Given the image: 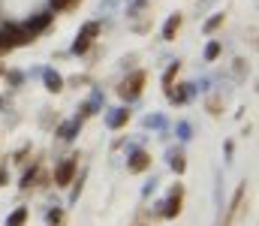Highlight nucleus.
Wrapping results in <instances>:
<instances>
[{
	"label": "nucleus",
	"mask_w": 259,
	"mask_h": 226,
	"mask_svg": "<svg viewBox=\"0 0 259 226\" xmlns=\"http://www.w3.org/2000/svg\"><path fill=\"white\" fill-rule=\"evenodd\" d=\"M181 199H184V187H175V193H172V199H169V205H166V217H178Z\"/></svg>",
	"instance_id": "obj_5"
},
{
	"label": "nucleus",
	"mask_w": 259,
	"mask_h": 226,
	"mask_svg": "<svg viewBox=\"0 0 259 226\" xmlns=\"http://www.w3.org/2000/svg\"><path fill=\"white\" fill-rule=\"evenodd\" d=\"M49 223H52V226L63 223V214H60V211H52V214H49Z\"/></svg>",
	"instance_id": "obj_16"
},
{
	"label": "nucleus",
	"mask_w": 259,
	"mask_h": 226,
	"mask_svg": "<svg viewBox=\"0 0 259 226\" xmlns=\"http://www.w3.org/2000/svg\"><path fill=\"white\" fill-rule=\"evenodd\" d=\"M172 169L175 172H184V169H187V163H184V157L178 154V157H172Z\"/></svg>",
	"instance_id": "obj_13"
},
{
	"label": "nucleus",
	"mask_w": 259,
	"mask_h": 226,
	"mask_svg": "<svg viewBox=\"0 0 259 226\" xmlns=\"http://www.w3.org/2000/svg\"><path fill=\"white\" fill-rule=\"evenodd\" d=\"M178 27H181V15H172V18L166 21V27H163V40H175Z\"/></svg>",
	"instance_id": "obj_8"
},
{
	"label": "nucleus",
	"mask_w": 259,
	"mask_h": 226,
	"mask_svg": "<svg viewBox=\"0 0 259 226\" xmlns=\"http://www.w3.org/2000/svg\"><path fill=\"white\" fill-rule=\"evenodd\" d=\"M72 175H76V160H63V163L57 166V172H54L57 187H66V184L72 181Z\"/></svg>",
	"instance_id": "obj_3"
},
{
	"label": "nucleus",
	"mask_w": 259,
	"mask_h": 226,
	"mask_svg": "<svg viewBox=\"0 0 259 226\" xmlns=\"http://www.w3.org/2000/svg\"><path fill=\"white\" fill-rule=\"evenodd\" d=\"M217 55H220V46H217V43H211V46L205 49V57H208V60H214Z\"/></svg>",
	"instance_id": "obj_14"
},
{
	"label": "nucleus",
	"mask_w": 259,
	"mask_h": 226,
	"mask_svg": "<svg viewBox=\"0 0 259 226\" xmlns=\"http://www.w3.org/2000/svg\"><path fill=\"white\" fill-rule=\"evenodd\" d=\"M97 33H100V24H88V27L82 30V36L72 43V52H76V55H85V52L91 49V36H97Z\"/></svg>",
	"instance_id": "obj_2"
},
{
	"label": "nucleus",
	"mask_w": 259,
	"mask_h": 226,
	"mask_svg": "<svg viewBox=\"0 0 259 226\" xmlns=\"http://www.w3.org/2000/svg\"><path fill=\"white\" fill-rule=\"evenodd\" d=\"M27 223V208H18L9 220H6V226H24Z\"/></svg>",
	"instance_id": "obj_10"
},
{
	"label": "nucleus",
	"mask_w": 259,
	"mask_h": 226,
	"mask_svg": "<svg viewBox=\"0 0 259 226\" xmlns=\"http://www.w3.org/2000/svg\"><path fill=\"white\" fill-rule=\"evenodd\" d=\"M0 72H3V69H0Z\"/></svg>",
	"instance_id": "obj_19"
},
{
	"label": "nucleus",
	"mask_w": 259,
	"mask_h": 226,
	"mask_svg": "<svg viewBox=\"0 0 259 226\" xmlns=\"http://www.w3.org/2000/svg\"><path fill=\"white\" fill-rule=\"evenodd\" d=\"M175 72H178V63H175V66H169V72L163 75V85H169V82L175 79Z\"/></svg>",
	"instance_id": "obj_17"
},
{
	"label": "nucleus",
	"mask_w": 259,
	"mask_h": 226,
	"mask_svg": "<svg viewBox=\"0 0 259 226\" xmlns=\"http://www.w3.org/2000/svg\"><path fill=\"white\" fill-rule=\"evenodd\" d=\"M127 118H130L127 112H121V115H115V118H112V127H124V121H127Z\"/></svg>",
	"instance_id": "obj_15"
},
{
	"label": "nucleus",
	"mask_w": 259,
	"mask_h": 226,
	"mask_svg": "<svg viewBox=\"0 0 259 226\" xmlns=\"http://www.w3.org/2000/svg\"><path fill=\"white\" fill-rule=\"evenodd\" d=\"M244 193H247L244 187H238V193H235V199H232V208H229V217L223 220V226H232V220L238 217V208H241V202H244Z\"/></svg>",
	"instance_id": "obj_7"
},
{
	"label": "nucleus",
	"mask_w": 259,
	"mask_h": 226,
	"mask_svg": "<svg viewBox=\"0 0 259 226\" xmlns=\"http://www.w3.org/2000/svg\"><path fill=\"white\" fill-rule=\"evenodd\" d=\"M72 3H79V0H52V6H54V9H69Z\"/></svg>",
	"instance_id": "obj_12"
},
{
	"label": "nucleus",
	"mask_w": 259,
	"mask_h": 226,
	"mask_svg": "<svg viewBox=\"0 0 259 226\" xmlns=\"http://www.w3.org/2000/svg\"><path fill=\"white\" fill-rule=\"evenodd\" d=\"M46 85H49V91H54V94H57V91L63 88V79H60L57 72H46Z\"/></svg>",
	"instance_id": "obj_9"
},
{
	"label": "nucleus",
	"mask_w": 259,
	"mask_h": 226,
	"mask_svg": "<svg viewBox=\"0 0 259 226\" xmlns=\"http://www.w3.org/2000/svg\"><path fill=\"white\" fill-rule=\"evenodd\" d=\"M3 181H6V172H3V169H0V187H3Z\"/></svg>",
	"instance_id": "obj_18"
},
{
	"label": "nucleus",
	"mask_w": 259,
	"mask_h": 226,
	"mask_svg": "<svg viewBox=\"0 0 259 226\" xmlns=\"http://www.w3.org/2000/svg\"><path fill=\"white\" fill-rule=\"evenodd\" d=\"M148 166H151V157H148L145 151H136L133 160H130V172H145Z\"/></svg>",
	"instance_id": "obj_6"
},
{
	"label": "nucleus",
	"mask_w": 259,
	"mask_h": 226,
	"mask_svg": "<svg viewBox=\"0 0 259 226\" xmlns=\"http://www.w3.org/2000/svg\"><path fill=\"white\" fill-rule=\"evenodd\" d=\"M49 21H52V15H49V12H43V15H36V18H33V21H30V24L24 27V33H27V40H33V36L40 33V30H46V27H49Z\"/></svg>",
	"instance_id": "obj_4"
},
{
	"label": "nucleus",
	"mask_w": 259,
	"mask_h": 226,
	"mask_svg": "<svg viewBox=\"0 0 259 226\" xmlns=\"http://www.w3.org/2000/svg\"><path fill=\"white\" fill-rule=\"evenodd\" d=\"M220 24H223V15H214V18H211V21L205 24V30H208V33H214V30H217Z\"/></svg>",
	"instance_id": "obj_11"
},
{
	"label": "nucleus",
	"mask_w": 259,
	"mask_h": 226,
	"mask_svg": "<svg viewBox=\"0 0 259 226\" xmlns=\"http://www.w3.org/2000/svg\"><path fill=\"white\" fill-rule=\"evenodd\" d=\"M142 85H145V72H133V75H130V82H124V88H121V97L136 100V97L142 94Z\"/></svg>",
	"instance_id": "obj_1"
}]
</instances>
